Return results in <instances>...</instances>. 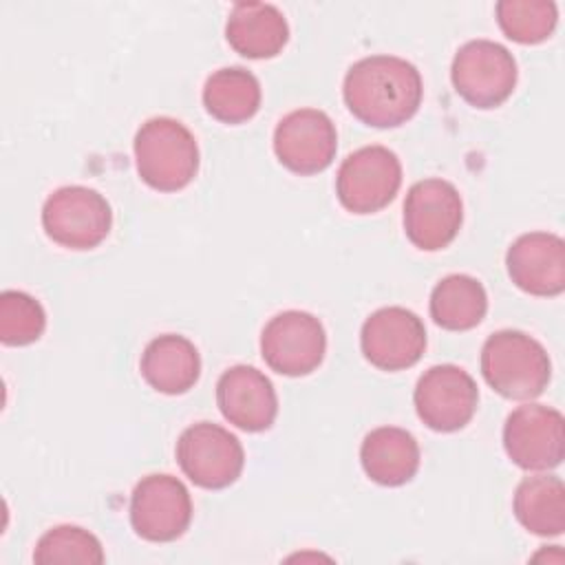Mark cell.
I'll use <instances>...</instances> for the list:
<instances>
[{"label": "cell", "mask_w": 565, "mask_h": 565, "mask_svg": "<svg viewBox=\"0 0 565 565\" xmlns=\"http://www.w3.org/2000/svg\"><path fill=\"white\" fill-rule=\"evenodd\" d=\"M424 95L415 64L397 55H369L351 64L344 75L342 97L353 117L373 128L406 124Z\"/></svg>", "instance_id": "1"}, {"label": "cell", "mask_w": 565, "mask_h": 565, "mask_svg": "<svg viewBox=\"0 0 565 565\" xmlns=\"http://www.w3.org/2000/svg\"><path fill=\"white\" fill-rule=\"evenodd\" d=\"M512 282L532 296H558L565 289V243L550 232L521 234L505 254Z\"/></svg>", "instance_id": "16"}, {"label": "cell", "mask_w": 565, "mask_h": 565, "mask_svg": "<svg viewBox=\"0 0 565 565\" xmlns=\"http://www.w3.org/2000/svg\"><path fill=\"white\" fill-rule=\"evenodd\" d=\"M402 185V163L386 146H364L347 154L335 177V194L353 214L386 207Z\"/></svg>", "instance_id": "7"}, {"label": "cell", "mask_w": 565, "mask_h": 565, "mask_svg": "<svg viewBox=\"0 0 565 565\" xmlns=\"http://www.w3.org/2000/svg\"><path fill=\"white\" fill-rule=\"evenodd\" d=\"M33 561L51 563H104V547L99 539L79 525H55L46 530L33 550Z\"/></svg>", "instance_id": "24"}, {"label": "cell", "mask_w": 565, "mask_h": 565, "mask_svg": "<svg viewBox=\"0 0 565 565\" xmlns=\"http://www.w3.org/2000/svg\"><path fill=\"white\" fill-rule=\"evenodd\" d=\"M494 13L501 31L519 44L547 40L558 20L552 0H499Z\"/></svg>", "instance_id": "23"}, {"label": "cell", "mask_w": 565, "mask_h": 565, "mask_svg": "<svg viewBox=\"0 0 565 565\" xmlns=\"http://www.w3.org/2000/svg\"><path fill=\"white\" fill-rule=\"evenodd\" d=\"M216 404L230 424L247 433L267 430L278 415V397L271 380L247 364H236L221 373Z\"/></svg>", "instance_id": "15"}, {"label": "cell", "mask_w": 565, "mask_h": 565, "mask_svg": "<svg viewBox=\"0 0 565 565\" xmlns=\"http://www.w3.org/2000/svg\"><path fill=\"white\" fill-rule=\"evenodd\" d=\"M139 369L154 391L181 395L196 384L201 375V358L194 342L185 335L163 333L146 344Z\"/></svg>", "instance_id": "18"}, {"label": "cell", "mask_w": 565, "mask_h": 565, "mask_svg": "<svg viewBox=\"0 0 565 565\" xmlns=\"http://www.w3.org/2000/svg\"><path fill=\"white\" fill-rule=\"evenodd\" d=\"M516 60L494 40H470L452 57L455 90L475 108L501 106L516 86Z\"/></svg>", "instance_id": "5"}, {"label": "cell", "mask_w": 565, "mask_h": 565, "mask_svg": "<svg viewBox=\"0 0 565 565\" xmlns=\"http://www.w3.org/2000/svg\"><path fill=\"white\" fill-rule=\"evenodd\" d=\"M174 452L183 475L205 490L232 486L245 466V450L238 437L212 422L188 426L179 435Z\"/></svg>", "instance_id": "6"}, {"label": "cell", "mask_w": 565, "mask_h": 565, "mask_svg": "<svg viewBox=\"0 0 565 565\" xmlns=\"http://www.w3.org/2000/svg\"><path fill=\"white\" fill-rule=\"evenodd\" d=\"M419 419L437 430L452 433L463 428L479 402L477 382L457 364H435L422 373L413 393Z\"/></svg>", "instance_id": "12"}, {"label": "cell", "mask_w": 565, "mask_h": 565, "mask_svg": "<svg viewBox=\"0 0 565 565\" xmlns=\"http://www.w3.org/2000/svg\"><path fill=\"white\" fill-rule=\"evenodd\" d=\"M503 448L523 470H552L565 457L563 413L545 404L514 408L503 424Z\"/></svg>", "instance_id": "11"}, {"label": "cell", "mask_w": 565, "mask_h": 565, "mask_svg": "<svg viewBox=\"0 0 565 565\" xmlns=\"http://www.w3.org/2000/svg\"><path fill=\"white\" fill-rule=\"evenodd\" d=\"M260 82L243 66L214 71L203 86L205 110L223 124H243L260 108Z\"/></svg>", "instance_id": "21"}, {"label": "cell", "mask_w": 565, "mask_h": 565, "mask_svg": "<svg viewBox=\"0 0 565 565\" xmlns=\"http://www.w3.org/2000/svg\"><path fill=\"white\" fill-rule=\"evenodd\" d=\"M130 525L152 543L177 541L192 521V499L181 479L148 475L130 494Z\"/></svg>", "instance_id": "10"}, {"label": "cell", "mask_w": 565, "mask_h": 565, "mask_svg": "<svg viewBox=\"0 0 565 565\" xmlns=\"http://www.w3.org/2000/svg\"><path fill=\"white\" fill-rule=\"evenodd\" d=\"M366 477L380 486H404L419 468L417 439L399 426H380L366 433L360 446Z\"/></svg>", "instance_id": "19"}, {"label": "cell", "mask_w": 565, "mask_h": 565, "mask_svg": "<svg viewBox=\"0 0 565 565\" xmlns=\"http://www.w3.org/2000/svg\"><path fill=\"white\" fill-rule=\"evenodd\" d=\"M364 358L382 371H402L419 362L426 349V327L417 313L404 307L373 311L360 331Z\"/></svg>", "instance_id": "14"}, {"label": "cell", "mask_w": 565, "mask_h": 565, "mask_svg": "<svg viewBox=\"0 0 565 565\" xmlns=\"http://www.w3.org/2000/svg\"><path fill=\"white\" fill-rule=\"evenodd\" d=\"M461 223L463 203L450 181L424 179L411 185L404 201V232L415 247L424 252L448 247Z\"/></svg>", "instance_id": "9"}, {"label": "cell", "mask_w": 565, "mask_h": 565, "mask_svg": "<svg viewBox=\"0 0 565 565\" xmlns=\"http://www.w3.org/2000/svg\"><path fill=\"white\" fill-rule=\"evenodd\" d=\"M481 373L499 395L534 399L550 384L552 362L539 340L516 329H503L483 342Z\"/></svg>", "instance_id": "3"}, {"label": "cell", "mask_w": 565, "mask_h": 565, "mask_svg": "<svg viewBox=\"0 0 565 565\" xmlns=\"http://www.w3.org/2000/svg\"><path fill=\"white\" fill-rule=\"evenodd\" d=\"M46 329V313L40 300L26 291L4 289L0 294V342L7 347H24Z\"/></svg>", "instance_id": "25"}, {"label": "cell", "mask_w": 565, "mask_h": 565, "mask_svg": "<svg viewBox=\"0 0 565 565\" xmlns=\"http://www.w3.org/2000/svg\"><path fill=\"white\" fill-rule=\"evenodd\" d=\"M327 351L322 322L309 313L289 309L276 313L260 333V353L265 364L289 377L316 371Z\"/></svg>", "instance_id": "8"}, {"label": "cell", "mask_w": 565, "mask_h": 565, "mask_svg": "<svg viewBox=\"0 0 565 565\" xmlns=\"http://www.w3.org/2000/svg\"><path fill=\"white\" fill-rule=\"evenodd\" d=\"M132 150L141 181L159 192H177L199 172L196 139L172 117L143 121L135 135Z\"/></svg>", "instance_id": "2"}, {"label": "cell", "mask_w": 565, "mask_h": 565, "mask_svg": "<svg viewBox=\"0 0 565 565\" xmlns=\"http://www.w3.org/2000/svg\"><path fill=\"white\" fill-rule=\"evenodd\" d=\"M516 521L539 536H558L565 530V486L556 475L525 477L512 499Z\"/></svg>", "instance_id": "20"}, {"label": "cell", "mask_w": 565, "mask_h": 565, "mask_svg": "<svg viewBox=\"0 0 565 565\" xmlns=\"http://www.w3.org/2000/svg\"><path fill=\"white\" fill-rule=\"evenodd\" d=\"M46 236L68 249L97 247L113 227V210L104 194L88 185H62L42 205Z\"/></svg>", "instance_id": "4"}, {"label": "cell", "mask_w": 565, "mask_h": 565, "mask_svg": "<svg viewBox=\"0 0 565 565\" xmlns=\"http://www.w3.org/2000/svg\"><path fill=\"white\" fill-rule=\"evenodd\" d=\"M230 46L249 60L274 57L289 40L282 11L269 2H236L225 22Z\"/></svg>", "instance_id": "17"}, {"label": "cell", "mask_w": 565, "mask_h": 565, "mask_svg": "<svg viewBox=\"0 0 565 565\" xmlns=\"http://www.w3.org/2000/svg\"><path fill=\"white\" fill-rule=\"evenodd\" d=\"M335 150V124L318 108L291 110L274 130V152L278 161L296 174L322 172L331 166Z\"/></svg>", "instance_id": "13"}, {"label": "cell", "mask_w": 565, "mask_h": 565, "mask_svg": "<svg viewBox=\"0 0 565 565\" xmlns=\"http://www.w3.org/2000/svg\"><path fill=\"white\" fill-rule=\"evenodd\" d=\"M488 311L483 285L468 274H450L430 291V318L448 331H468L477 327Z\"/></svg>", "instance_id": "22"}]
</instances>
